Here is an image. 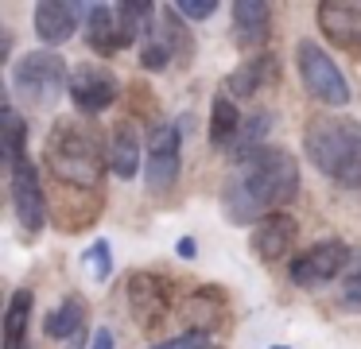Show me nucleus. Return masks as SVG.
Here are the masks:
<instances>
[{
	"label": "nucleus",
	"mask_w": 361,
	"mask_h": 349,
	"mask_svg": "<svg viewBox=\"0 0 361 349\" xmlns=\"http://www.w3.org/2000/svg\"><path fill=\"white\" fill-rule=\"evenodd\" d=\"M299 194V163L288 147L260 144L237 152L221 183V209L233 225H260Z\"/></svg>",
	"instance_id": "obj_1"
},
{
	"label": "nucleus",
	"mask_w": 361,
	"mask_h": 349,
	"mask_svg": "<svg viewBox=\"0 0 361 349\" xmlns=\"http://www.w3.org/2000/svg\"><path fill=\"white\" fill-rule=\"evenodd\" d=\"M43 163L59 183V190L66 186L74 194H102V178L109 171V144L94 124L59 121L43 140Z\"/></svg>",
	"instance_id": "obj_2"
},
{
	"label": "nucleus",
	"mask_w": 361,
	"mask_h": 349,
	"mask_svg": "<svg viewBox=\"0 0 361 349\" xmlns=\"http://www.w3.org/2000/svg\"><path fill=\"white\" fill-rule=\"evenodd\" d=\"M303 152L334 186L361 190V121L338 113L311 116L303 128Z\"/></svg>",
	"instance_id": "obj_3"
},
{
	"label": "nucleus",
	"mask_w": 361,
	"mask_h": 349,
	"mask_svg": "<svg viewBox=\"0 0 361 349\" xmlns=\"http://www.w3.org/2000/svg\"><path fill=\"white\" fill-rule=\"evenodd\" d=\"M12 90L32 105H51L63 97V90H71L66 62L55 51H27L12 62Z\"/></svg>",
	"instance_id": "obj_4"
},
{
	"label": "nucleus",
	"mask_w": 361,
	"mask_h": 349,
	"mask_svg": "<svg viewBox=\"0 0 361 349\" xmlns=\"http://www.w3.org/2000/svg\"><path fill=\"white\" fill-rule=\"evenodd\" d=\"M295 70H299V82H303L307 97H314L319 105H345L353 97L342 66L314 39H299L295 43Z\"/></svg>",
	"instance_id": "obj_5"
},
{
	"label": "nucleus",
	"mask_w": 361,
	"mask_h": 349,
	"mask_svg": "<svg viewBox=\"0 0 361 349\" xmlns=\"http://www.w3.org/2000/svg\"><path fill=\"white\" fill-rule=\"evenodd\" d=\"M8 198L24 237H39V229L47 225V214H51V198L39 183V167L27 155L8 163Z\"/></svg>",
	"instance_id": "obj_6"
},
{
	"label": "nucleus",
	"mask_w": 361,
	"mask_h": 349,
	"mask_svg": "<svg viewBox=\"0 0 361 349\" xmlns=\"http://www.w3.org/2000/svg\"><path fill=\"white\" fill-rule=\"evenodd\" d=\"M183 167V124L156 121L148 132V147H144V175H148L152 194H167L179 183Z\"/></svg>",
	"instance_id": "obj_7"
},
{
	"label": "nucleus",
	"mask_w": 361,
	"mask_h": 349,
	"mask_svg": "<svg viewBox=\"0 0 361 349\" xmlns=\"http://www.w3.org/2000/svg\"><path fill=\"white\" fill-rule=\"evenodd\" d=\"M350 260H353L350 245L338 240V237H326V240H319V245L303 248L299 256H291L288 276L295 287H322V283L342 276V271L350 268Z\"/></svg>",
	"instance_id": "obj_8"
},
{
	"label": "nucleus",
	"mask_w": 361,
	"mask_h": 349,
	"mask_svg": "<svg viewBox=\"0 0 361 349\" xmlns=\"http://www.w3.org/2000/svg\"><path fill=\"white\" fill-rule=\"evenodd\" d=\"M125 295H128V310H133L136 326L148 333H156L164 326V318L171 314V287L156 271H133Z\"/></svg>",
	"instance_id": "obj_9"
},
{
	"label": "nucleus",
	"mask_w": 361,
	"mask_h": 349,
	"mask_svg": "<svg viewBox=\"0 0 361 349\" xmlns=\"http://www.w3.org/2000/svg\"><path fill=\"white\" fill-rule=\"evenodd\" d=\"M66 93H71L74 109H78L82 116H97V113H105L109 105H117L121 78L113 74V70H105V66L86 62V66H78L71 74V90Z\"/></svg>",
	"instance_id": "obj_10"
},
{
	"label": "nucleus",
	"mask_w": 361,
	"mask_h": 349,
	"mask_svg": "<svg viewBox=\"0 0 361 349\" xmlns=\"http://www.w3.org/2000/svg\"><path fill=\"white\" fill-rule=\"evenodd\" d=\"M229 16H233V47L252 59V51H260L272 39V4H264V0H237L229 8Z\"/></svg>",
	"instance_id": "obj_11"
},
{
	"label": "nucleus",
	"mask_w": 361,
	"mask_h": 349,
	"mask_svg": "<svg viewBox=\"0 0 361 349\" xmlns=\"http://www.w3.org/2000/svg\"><path fill=\"white\" fill-rule=\"evenodd\" d=\"M319 27L342 51H361V0H322Z\"/></svg>",
	"instance_id": "obj_12"
},
{
	"label": "nucleus",
	"mask_w": 361,
	"mask_h": 349,
	"mask_svg": "<svg viewBox=\"0 0 361 349\" xmlns=\"http://www.w3.org/2000/svg\"><path fill=\"white\" fill-rule=\"evenodd\" d=\"M90 4H78V0H39L35 4V35L47 47L66 43L74 35L82 20H86Z\"/></svg>",
	"instance_id": "obj_13"
},
{
	"label": "nucleus",
	"mask_w": 361,
	"mask_h": 349,
	"mask_svg": "<svg viewBox=\"0 0 361 349\" xmlns=\"http://www.w3.org/2000/svg\"><path fill=\"white\" fill-rule=\"evenodd\" d=\"M280 78H283L280 59H276L272 51H264V54H252V59H245L241 66L229 70L226 93H229L233 101H237V97H252V93L268 90V85H280Z\"/></svg>",
	"instance_id": "obj_14"
},
{
	"label": "nucleus",
	"mask_w": 361,
	"mask_h": 349,
	"mask_svg": "<svg viewBox=\"0 0 361 349\" xmlns=\"http://www.w3.org/2000/svg\"><path fill=\"white\" fill-rule=\"evenodd\" d=\"M183 314H187V326H190V330L210 338L214 330H221V326H226L229 295L221 291V287H214V283H202V287H195V291L187 295V302H183Z\"/></svg>",
	"instance_id": "obj_15"
},
{
	"label": "nucleus",
	"mask_w": 361,
	"mask_h": 349,
	"mask_svg": "<svg viewBox=\"0 0 361 349\" xmlns=\"http://www.w3.org/2000/svg\"><path fill=\"white\" fill-rule=\"evenodd\" d=\"M295 217L288 214V209H280V214L264 217V221L252 229V252H257V260L264 264H280L283 256L291 252V245H295Z\"/></svg>",
	"instance_id": "obj_16"
},
{
	"label": "nucleus",
	"mask_w": 361,
	"mask_h": 349,
	"mask_svg": "<svg viewBox=\"0 0 361 349\" xmlns=\"http://www.w3.org/2000/svg\"><path fill=\"white\" fill-rule=\"evenodd\" d=\"M241 128H245V113L237 109V101L229 93H218L210 105V144L218 152H237Z\"/></svg>",
	"instance_id": "obj_17"
},
{
	"label": "nucleus",
	"mask_w": 361,
	"mask_h": 349,
	"mask_svg": "<svg viewBox=\"0 0 361 349\" xmlns=\"http://www.w3.org/2000/svg\"><path fill=\"white\" fill-rule=\"evenodd\" d=\"M140 155H144V147H140L136 128H133V124H117L113 136H109V171L128 183V178L140 171Z\"/></svg>",
	"instance_id": "obj_18"
},
{
	"label": "nucleus",
	"mask_w": 361,
	"mask_h": 349,
	"mask_svg": "<svg viewBox=\"0 0 361 349\" xmlns=\"http://www.w3.org/2000/svg\"><path fill=\"white\" fill-rule=\"evenodd\" d=\"M32 307H35L32 287L12 291L8 310H4V349H27V333H32Z\"/></svg>",
	"instance_id": "obj_19"
},
{
	"label": "nucleus",
	"mask_w": 361,
	"mask_h": 349,
	"mask_svg": "<svg viewBox=\"0 0 361 349\" xmlns=\"http://www.w3.org/2000/svg\"><path fill=\"white\" fill-rule=\"evenodd\" d=\"M82 326H86V302L82 295H66L47 318H43V333L55 341H66V338H78Z\"/></svg>",
	"instance_id": "obj_20"
},
{
	"label": "nucleus",
	"mask_w": 361,
	"mask_h": 349,
	"mask_svg": "<svg viewBox=\"0 0 361 349\" xmlns=\"http://www.w3.org/2000/svg\"><path fill=\"white\" fill-rule=\"evenodd\" d=\"M179 20H183V16L175 12V4H164V8H159V39H164V43L175 51V59L195 51V43H190V31L183 27ZM152 35H156V31H152Z\"/></svg>",
	"instance_id": "obj_21"
},
{
	"label": "nucleus",
	"mask_w": 361,
	"mask_h": 349,
	"mask_svg": "<svg viewBox=\"0 0 361 349\" xmlns=\"http://www.w3.org/2000/svg\"><path fill=\"white\" fill-rule=\"evenodd\" d=\"M0 136H4V159L16 163L24 159V136H27V124L20 121V113L12 105H4V121H0Z\"/></svg>",
	"instance_id": "obj_22"
},
{
	"label": "nucleus",
	"mask_w": 361,
	"mask_h": 349,
	"mask_svg": "<svg viewBox=\"0 0 361 349\" xmlns=\"http://www.w3.org/2000/svg\"><path fill=\"white\" fill-rule=\"evenodd\" d=\"M338 302L353 314H361V252H353L350 268L342 271V291H338Z\"/></svg>",
	"instance_id": "obj_23"
},
{
	"label": "nucleus",
	"mask_w": 361,
	"mask_h": 349,
	"mask_svg": "<svg viewBox=\"0 0 361 349\" xmlns=\"http://www.w3.org/2000/svg\"><path fill=\"white\" fill-rule=\"evenodd\" d=\"M272 128V113L268 109H257V113L245 116V128H241V144H237V152H249V147H260V136ZM233 152V155H237Z\"/></svg>",
	"instance_id": "obj_24"
},
{
	"label": "nucleus",
	"mask_w": 361,
	"mask_h": 349,
	"mask_svg": "<svg viewBox=\"0 0 361 349\" xmlns=\"http://www.w3.org/2000/svg\"><path fill=\"white\" fill-rule=\"evenodd\" d=\"M171 59H175V51L159 35L144 39V47H140V66L144 70H167V62H171Z\"/></svg>",
	"instance_id": "obj_25"
},
{
	"label": "nucleus",
	"mask_w": 361,
	"mask_h": 349,
	"mask_svg": "<svg viewBox=\"0 0 361 349\" xmlns=\"http://www.w3.org/2000/svg\"><path fill=\"white\" fill-rule=\"evenodd\" d=\"M86 268L94 271L97 283H105V279L113 276V252H109V240H94V248L86 252Z\"/></svg>",
	"instance_id": "obj_26"
},
{
	"label": "nucleus",
	"mask_w": 361,
	"mask_h": 349,
	"mask_svg": "<svg viewBox=\"0 0 361 349\" xmlns=\"http://www.w3.org/2000/svg\"><path fill=\"white\" fill-rule=\"evenodd\" d=\"M152 349H214V345H210V338H206V333H195V330H187V333H179V338L156 341Z\"/></svg>",
	"instance_id": "obj_27"
},
{
	"label": "nucleus",
	"mask_w": 361,
	"mask_h": 349,
	"mask_svg": "<svg viewBox=\"0 0 361 349\" xmlns=\"http://www.w3.org/2000/svg\"><path fill=\"white\" fill-rule=\"evenodd\" d=\"M175 12H179L183 20H210V16L218 12V0H179Z\"/></svg>",
	"instance_id": "obj_28"
},
{
	"label": "nucleus",
	"mask_w": 361,
	"mask_h": 349,
	"mask_svg": "<svg viewBox=\"0 0 361 349\" xmlns=\"http://www.w3.org/2000/svg\"><path fill=\"white\" fill-rule=\"evenodd\" d=\"M90 349H117V345H113V330H109V326H97Z\"/></svg>",
	"instance_id": "obj_29"
},
{
	"label": "nucleus",
	"mask_w": 361,
	"mask_h": 349,
	"mask_svg": "<svg viewBox=\"0 0 361 349\" xmlns=\"http://www.w3.org/2000/svg\"><path fill=\"white\" fill-rule=\"evenodd\" d=\"M175 252H179L183 260H195V252H198V248H195V240H190V237H183L179 245H175Z\"/></svg>",
	"instance_id": "obj_30"
},
{
	"label": "nucleus",
	"mask_w": 361,
	"mask_h": 349,
	"mask_svg": "<svg viewBox=\"0 0 361 349\" xmlns=\"http://www.w3.org/2000/svg\"><path fill=\"white\" fill-rule=\"evenodd\" d=\"M272 349H288V345H272Z\"/></svg>",
	"instance_id": "obj_31"
}]
</instances>
